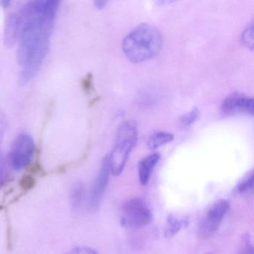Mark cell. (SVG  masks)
I'll return each mask as SVG.
<instances>
[{
	"label": "cell",
	"mask_w": 254,
	"mask_h": 254,
	"mask_svg": "<svg viewBox=\"0 0 254 254\" xmlns=\"http://www.w3.org/2000/svg\"><path fill=\"white\" fill-rule=\"evenodd\" d=\"M85 190L82 183L74 184L70 191V203L74 209H78L84 202Z\"/></svg>",
	"instance_id": "4fadbf2b"
},
{
	"label": "cell",
	"mask_w": 254,
	"mask_h": 254,
	"mask_svg": "<svg viewBox=\"0 0 254 254\" xmlns=\"http://www.w3.org/2000/svg\"><path fill=\"white\" fill-rule=\"evenodd\" d=\"M230 209L227 200H220L212 205L203 217L199 227V236L207 239L216 233Z\"/></svg>",
	"instance_id": "8992f818"
},
{
	"label": "cell",
	"mask_w": 254,
	"mask_h": 254,
	"mask_svg": "<svg viewBox=\"0 0 254 254\" xmlns=\"http://www.w3.org/2000/svg\"><path fill=\"white\" fill-rule=\"evenodd\" d=\"M11 4V1L9 0H2L0 1V5H2V8H8Z\"/></svg>",
	"instance_id": "44dd1931"
},
{
	"label": "cell",
	"mask_w": 254,
	"mask_h": 254,
	"mask_svg": "<svg viewBox=\"0 0 254 254\" xmlns=\"http://www.w3.org/2000/svg\"><path fill=\"white\" fill-rule=\"evenodd\" d=\"M106 3L107 2H105L104 0H97V1H95L94 5L98 9H102V8H105Z\"/></svg>",
	"instance_id": "ffe728a7"
},
{
	"label": "cell",
	"mask_w": 254,
	"mask_h": 254,
	"mask_svg": "<svg viewBox=\"0 0 254 254\" xmlns=\"http://www.w3.org/2000/svg\"><path fill=\"white\" fill-rule=\"evenodd\" d=\"M221 112L224 117L254 114V100L253 98L240 93L229 95L221 106Z\"/></svg>",
	"instance_id": "52a82bcc"
},
{
	"label": "cell",
	"mask_w": 254,
	"mask_h": 254,
	"mask_svg": "<svg viewBox=\"0 0 254 254\" xmlns=\"http://www.w3.org/2000/svg\"><path fill=\"white\" fill-rule=\"evenodd\" d=\"M254 186V174L253 171L248 174L236 187V191L240 194L252 192Z\"/></svg>",
	"instance_id": "5bb4252c"
},
{
	"label": "cell",
	"mask_w": 254,
	"mask_h": 254,
	"mask_svg": "<svg viewBox=\"0 0 254 254\" xmlns=\"http://www.w3.org/2000/svg\"><path fill=\"white\" fill-rule=\"evenodd\" d=\"M36 145L33 138L27 133H20L13 141L8 154L10 166L16 171L27 167L35 155Z\"/></svg>",
	"instance_id": "5b68a950"
},
{
	"label": "cell",
	"mask_w": 254,
	"mask_h": 254,
	"mask_svg": "<svg viewBox=\"0 0 254 254\" xmlns=\"http://www.w3.org/2000/svg\"><path fill=\"white\" fill-rule=\"evenodd\" d=\"M20 30V20L17 12H13L8 16L4 30V42L8 47L14 46L18 40Z\"/></svg>",
	"instance_id": "30bf717a"
},
{
	"label": "cell",
	"mask_w": 254,
	"mask_h": 254,
	"mask_svg": "<svg viewBox=\"0 0 254 254\" xmlns=\"http://www.w3.org/2000/svg\"><path fill=\"white\" fill-rule=\"evenodd\" d=\"M188 219L182 217L171 215L168 217L166 221V227L165 229V236L166 237H172L178 234L181 230L186 228L188 226Z\"/></svg>",
	"instance_id": "8fae6325"
},
{
	"label": "cell",
	"mask_w": 254,
	"mask_h": 254,
	"mask_svg": "<svg viewBox=\"0 0 254 254\" xmlns=\"http://www.w3.org/2000/svg\"><path fill=\"white\" fill-rule=\"evenodd\" d=\"M59 4L57 0L32 1L17 11L20 19L17 62L23 85L35 78L47 57Z\"/></svg>",
	"instance_id": "6da1fadb"
},
{
	"label": "cell",
	"mask_w": 254,
	"mask_h": 254,
	"mask_svg": "<svg viewBox=\"0 0 254 254\" xmlns=\"http://www.w3.org/2000/svg\"><path fill=\"white\" fill-rule=\"evenodd\" d=\"M138 140L137 125L133 120L123 123L117 130L115 144L109 157L111 173L114 176L121 175L130 153Z\"/></svg>",
	"instance_id": "3957f363"
},
{
	"label": "cell",
	"mask_w": 254,
	"mask_h": 254,
	"mask_svg": "<svg viewBox=\"0 0 254 254\" xmlns=\"http://www.w3.org/2000/svg\"><path fill=\"white\" fill-rule=\"evenodd\" d=\"M160 160V154L153 153L140 160L138 165V175L140 184L142 186L147 185L151 179L152 172Z\"/></svg>",
	"instance_id": "9c48e42d"
},
{
	"label": "cell",
	"mask_w": 254,
	"mask_h": 254,
	"mask_svg": "<svg viewBox=\"0 0 254 254\" xmlns=\"http://www.w3.org/2000/svg\"><path fill=\"white\" fill-rule=\"evenodd\" d=\"M200 115V111L197 108H193L188 113H186L184 115L181 116L180 118V125L181 127L186 128V127H190L191 125L194 124Z\"/></svg>",
	"instance_id": "9a60e30c"
},
{
	"label": "cell",
	"mask_w": 254,
	"mask_h": 254,
	"mask_svg": "<svg viewBox=\"0 0 254 254\" xmlns=\"http://www.w3.org/2000/svg\"><path fill=\"white\" fill-rule=\"evenodd\" d=\"M152 212L143 199L133 197L123 203L120 210V222L126 228L139 229L150 224Z\"/></svg>",
	"instance_id": "277c9868"
},
{
	"label": "cell",
	"mask_w": 254,
	"mask_h": 254,
	"mask_svg": "<svg viewBox=\"0 0 254 254\" xmlns=\"http://www.w3.org/2000/svg\"><path fill=\"white\" fill-rule=\"evenodd\" d=\"M163 37L155 26L142 23L132 30L123 41V50L130 62L142 63L159 54Z\"/></svg>",
	"instance_id": "7a4b0ae2"
},
{
	"label": "cell",
	"mask_w": 254,
	"mask_h": 254,
	"mask_svg": "<svg viewBox=\"0 0 254 254\" xmlns=\"http://www.w3.org/2000/svg\"><path fill=\"white\" fill-rule=\"evenodd\" d=\"M175 136L166 131H157L151 135L147 141V145L151 150H155L173 141Z\"/></svg>",
	"instance_id": "7c38bea8"
},
{
	"label": "cell",
	"mask_w": 254,
	"mask_h": 254,
	"mask_svg": "<svg viewBox=\"0 0 254 254\" xmlns=\"http://www.w3.org/2000/svg\"><path fill=\"white\" fill-rule=\"evenodd\" d=\"M67 254H99V253L87 247H78L69 251Z\"/></svg>",
	"instance_id": "ac0fdd59"
},
{
	"label": "cell",
	"mask_w": 254,
	"mask_h": 254,
	"mask_svg": "<svg viewBox=\"0 0 254 254\" xmlns=\"http://www.w3.org/2000/svg\"><path fill=\"white\" fill-rule=\"evenodd\" d=\"M8 165V161H7L2 154H0V187L3 185L8 179L9 175Z\"/></svg>",
	"instance_id": "e0dca14e"
},
{
	"label": "cell",
	"mask_w": 254,
	"mask_h": 254,
	"mask_svg": "<svg viewBox=\"0 0 254 254\" xmlns=\"http://www.w3.org/2000/svg\"><path fill=\"white\" fill-rule=\"evenodd\" d=\"M242 44L249 50H254V23L251 22L245 28L241 37Z\"/></svg>",
	"instance_id": "2e32d148"
},
{
	"label": "cell",
	"mask_w": 254,
	"mask_h": 254,
	"mask_svg": "<svg viewBox=\"0 0 254 254\" xmlns=\"http://www.w3.org/2000/svg\"><path fill=\"white\" fill-rule=\"evenodd\" d=\"M240 254H254V247L250 241L249 238L246 237L244 239Z\"/></svg>",
	"instance_id": "d6986e66"
},
{
	"label": "cell",
	"mask_w": 254,
	"mask_h": 254,
	"mask_svg": "<svg viewBox=\"0 0 254 254\" xmlns=\"http://www.w3.org/2000/svg\"><path fill=\"white\" fill-rule=\"evenodd\" d=\"M110 174L111 173L110 169L109 157L107 155L102 160L99 175L90 191L89 205L91 209H96L99 208L105 194V190L108 187Z\"/></svg>",
	"instance_id": "ba28073f"
}]
</instances>
